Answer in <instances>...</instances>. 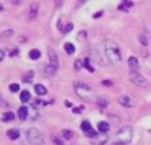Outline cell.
Listing matches in <instances>:
<instances>
[{"mask_svg": "<svg viewBox=\"0 0 151 145\" xmlns=\"http://www.w3.org/2000/svg\"><path fill=\"white\" fill-rule=\"evenodd\" d=\"M13 119H15V114L12 111H7L2 116V122H10V121H13Z\"/></svg>", "mask_w": 151, "mask_h": 145, "instance_id": "cell-15", "label": "cell"}, {"mask_svg": "<svg viewBox=\"0 0 151 145\" xmlns=\"http://www.w3.org/2000/svg\"><path fill=\"white\" fill-rule=\"evenodd\" d=\"M47 54H49V64L59 69V56L54 51V47H47Z\"/></svg>", "mask_w": 151, "mask_h": 145, "instance_id": "cell-6", "label": "cell"}, {"mask_svg": "<svg viewBox=\"0 0 151 145\" xmlns=\"http://www.w3.org/2000/svg\"><path fill=\"white\" fill-rule=\"evenodd\" d=\"M52 142L55 145H63V142H62V138H59L57 135H52Z\"/></svg>", "mask_w": 151, "mask_h": 145, "instance_id": "cell-24", "label": "cell"}, {"mask_svg": "<svg viewBox=\"0 0 151 145\" xmlns=\"http://www.w3.org/2000/svg\"><path fill=\"white\" fill-rule=\"evenodd\" d=\"M130 82L137 86H141V88H146L148 86V82L145 77H141L138 72H130Z\"/></svg>", "mask_w": 151, "mask_h": 145, "instance_id": "cell-5", "label": "cell"}, {"mask_svg": "<svg viewBox=\"0 0 151 145\" xmlns=\"http://www.w3.org/2000/svg\"><path fill=\"white\" fill-rule=\"evenodd\" d=\"M18 117H20L21 121H24V119L28 117V108H24V106H23V108L18 109Z\"/></svg>", "mask_w": 151, "mask_h": 145, "instance_id": "cell-16", "label": "cell"}, {"mask_svg": "<svg viewBox=\"0 0 151 145\" xmlns=\"http://www.w3.org/2000/svg\"><path fill=\"white\" fill-rule=\"evenodd\" d=\"M41 57V52L37 49H33V51H29V59L31 60H37Z\"/></svg>", "mask_w": 151, "mask_h": 145, "instance_id": "cell-17", "label": "cell"}, {"mask_svg": "<svg viewBox=\"0 0 151 145\" xmlns=\"http://www.w3.org/2000/svg\"><path fill=\"white\" fill-rule=\"evenodd\" d=\"M0 38H2V34H0Z\"/></svg>", "mask_w": 151, "mask_h": 145, "instance_id": "cell-35", "label": "cell"}, {"mask_svg": "<svg viewBox=\"0 0 151 145\" xmlns=\"http://www.w3.org/2000/svg\"><path fill=\"white\" fill-rule=\"evenodd\" d=\"M7 135L12 138V140H17V138L20 137V130H18V129H10V130L7 132Z\"/></svg>", "mask_w": 151, "mask_h": 145, "instance_id": "cell-14", "label": "cell"}, {"mask_svg": "<svg viewBox=\"0 0 151 145\" xmlns=\"http://www.w3.org/2000/svg\"><path fill=\"white\" fill-rule=\"evenodd\" d=\"M102 85H104V86H111L112 82H111V80H102Z\"/></svg>", "mask_w": 151, "mask_h": 145, "instance_id": "cell-32", "label": "cell"}, {"mask_svg": "<svg viewBox=\"0 0 151 145\" xmlns=\"http://www.w3.org/2000/svg\"><path fill=\"white\" fill-rule=\"evenodd\" d=\"M62 137L63 138H72L73 137V132L72 130H67V129H65V130H62Z\"/></svg>", "mask_w": 151, "mask_h": 145, "instance_id": "cell-22", "label": "cell"}, {"mask_svg": "<svg viewBox=\"0 0 151 145\" xmlns=\"http://www.w3.org/2000/svg\"><path fill=\"white\" fill-rule=\"evenodd\" d=\"M65 52L67 54H73V52H75V46H73L72 43H67L65 44Z\"/></svg>", "mask_w": 151, "mask_h": 145, "instance_id": "cell-21", "label": "cell"}, {"mask_svg": "<svg viewBox=\"0 0 151 145\" xmlns=\"http://www.w3.org/2000/svg\"><path fill=\"white\" fill-rule=\"evenodd\" d=\"M114 145H127V144H122V142H115Z\"/></svg>", "mask_w": 151, "mask_h": 145, "instance_id": "cell-34", "label": "cell"}, {"mask_svg": "<svg viewBox=\"0 0 151 145\" xmlns=\"http://www.w3.org/2000/svg\"><path fill=\"white\" fill-rule=\"evenodd\" d=\"M132 138H133V129H132L130 125H124V127L119 129L117 142H122V144H130Z\"/></svg>", "mask_w": 151, "mask_h": 145, "instance_id": "cell-4", "label": "cell"}, {"mask_svg": "<svg viewBox=\"0 0 151 145\" xmlns=\"http://www.w3.org/2000/svg\"><path fill=\"white\" fill-rule=\"evenodd\" d=\"M31 78H33V72H28L26 75H24V78H23V80H24L26 83H29V82H31Z\"/></svg>", "mask_w": 151, "mask_h": 145, "instance_id": "cell-25", "label": "cell"}, {"mask_svg": "<svg viewBox=\"0 0 151 145\" xmlns=\"http://www.w3.org/2000/svg\"><path fill=\"white\" fill-rule=\"evenodd\" d=\"M96 104H98L101 109H104V108L109 106V99L104 98V96H96Z\"/></svg>", "mask_w": 151, "mask_h": 145, "instance_id": "cell-9", "label": "cell"}, {"mask_svg": "<svg viewBox=\"0 0 151 145\" xmlns=\"http://www.w3.org/2000/svg\"><path fill=\"white\" fill-rule=\"evenodd\" d=\"M37 10H39V5L33 4V5H31V8H29V13H28V18H29V20H34V18L37 17Z\"/></svg>", "mask_w": 151, "mask_h": 145, "instance_id": "cell-10", "label": "cell"}, {"mask_svg": "<svg viewBox=\"0 0 151 145\" xmlns=\"http://www.w3.org/2000/svg\"><path fill=\"white\" fill-rule=\"evenodd\" d=\"M128 67L132 69V72H138L140 70V64H138L137 57H130L128 59Z\"/></svg>", "mask_w": 151, "mask_h": 145, "instance_id": "cell-8", "label": "cell"}, {"mask_svg": "<svg viewBox=\"0 0 151 145\" xmlns=\"http://www.w3.org/2000/svg\"><path fill=\"white\" fill-rule=\"evenodd\" d=\"M81 67H83V62L81 60H76L75 62V70H81Z\"/></svg>", "mask_w": 151, "mask_h": 145, "instance_id": "cell-27", "label": "cell"}, {"mask_svg": "<svg viewBox=\"0 0 151 145\" xmlns=\"http://www.w3.org/2000/svg\"><path fill=\"white\" fill-rule=\"evenodd\" d=\"M34 91H36V95H39V96H44L47 93V88L44 85H36L34 86Z\"/></svg>", "mask_w": 151, "mask_h": 145, "instance_id": "cell-13", "label": "cell"}, {"mask_svg": "<svg viewBox=\"0 0 151 145\" xmlns=\"http://www.w3.org/2000/svg\"><path fill=\"white\" fill-rule=\"evenodd\" d=\"M0 106H4V108H7V106H8V103L2 98V95H0Z\"/></svg>", "mask_w": 151, "mask_h": 145, "instance_id": "cell-29", "label": "cell"}, {"mask_svg": "<svg viewBox=\"0 0 151 145\" xmlns=\"http://www.w3.org/2000/svg\"><path fill=\"white\" fill-rule=\"evenodd\" d=\"M86 135H88V137H96V135H98V132H96V130H89Z\"/></svg>", "mask_w": 151, "mask_h": 145, "instance_id": "cell-31", "label": "cell"}, {"mask_svg": "<svg viewBox=\"0 0 151 145\" xmlns=\"http://www.w3.org/2000/svg\"><path fill=\"white\" fill-rule=\"evenodd\" d=\"M72 28H73V25L68 23V25L65 26V30H63V33H70V31H72Z\"/></svg>", "mask_w": 151, "mask_h": 145, "instance_id": "cell-28", "label": "cell"}, {"mask_svg": "<svg viewBox=\"0 0 151 145\" xmlns=\"http://www.w3.org/2000/svg\"><path fill=\"white\" fill-rule=\"evenodd\" d=\"M20 99L23 103H28L31 99V95H29V91H21V95H20Z\"/></svg>", "mask_w": 151, "mask_h": 145, "instance_id": "cell-18", "label": "cell"}, {"mask_svg": "<svg viewBox=\"0 0 151 145\" xmlns=\"http://www.w3.org/2000/svg\"><path fill=\"white\" fill-rule=\"evenodd\" d=\"M83 109H85L83 106H78V108H73V112H76V114H80V112H81Z\"/></svg>", "mask_w": 151, "mask_h": 145, "instance_id": "cell-30", "label": "cell"}, {"mask_svg": "<svg viewBox=\"0 0 151 145\" xmlns=\"http://www.w3.org/2000/svg\"><path fill=\"white\" fill-rule=\"evenodd\" d=\"M140 41H141V44H143V46H148V38H145L143 34H140Z\"/></svg>", "mask_w": 151, "mask_h": 145, "instance_id": "cell-26", "label": "cell"}, {"mask_svg": "<svg viewBox=\"0 0 151 145\" xmlns=\"http://www.w3.org/2000/svg\"><path fill=\"white\" fill-rule=\"evenodd\" d=\"M44 73H46V75H49V77L55 75V73H57V67H54V65H50V64H47V65L44 67Z\"/></svg>", "mask_w": 151, "mask_h": 145, "instance_id": "cell-11", "label": "cell"}, {"mask_svg": "<svg viewBox=\"0 0 151 145\" xmlns=\"http://www.w3.org/2000/svg\"><path fill=\"white\" fill-rule=\"evenodd\" d=\"M130 7H133V2H130V0H125V2H122V5L119 8L120 10H127V8H130Z\"/></svg>", "mask_w": 151, "mask_h": 145, "instance_id": "cell-20", "label": "cell"}, {"mask_svg": "<svg viewBox=\"0 0 151 145\" xmlns=\"http://www.w3.org/2000/svg\"><path fill=\"white\" fill-rule=\"evenodd\" d=\"M10 91L18 93V91H20V85H18V83H12V85H10Z\"/></svg>", "mask_w": 151, "mask_h": 145, "instance_id": "cell-23", "label": "cell"}, {"mask_svg": "<svg viewBox=\"0 0 151 145\" xmlns=\"http://www.w3.org/2000/svg\"><path fill=\"white\" fill-rule=\"evenodd\" d=\"M75 91H76V95H78L80 98H85V99H93L94 98V91H93V88L88 86L86 83H83V82H75Z\"/></svg>", "mask_w": 151, "mask_h": 145, "instance_id": "cell-2", "label": "cell"}, {"mask_svg": "<svg viewBox=\"0 0 151 145\" xmlns=\"http://www.w3.org/2000/svg\"><path fill=\"white\" fill-rule=\"evenodd\" d=\"M81 130H85L86 134H88L89 130H93V129H91V124H89V121H83V122H81Z\"/></svg>", "mask_w": 151, "mask_h": 145, "instance_id": "cell-19", "label": "cell"}, {"mask_svg": "<svg viewBox=\"0 0 151 145\" xmlns=\"http://www.w3.org/2000/svg\"><path fill=\"white\" fill-rule=\"evenodd\" d=\"M104 54L107 57V60H111L112 64H119L122 60L120 49H119V46L114 41H106L104 43Z\"/></svg>", "mask_w": 151, "mask_h": 145, "instance_id": "cell-1", "label": "cell"}, {"mask_svg": "<svg viewBox=\"0 0 151 145\" xmlns=\"http://www.w3.org/2000/svg\"><path fill=\"white\" fill-rule=\"evenodd\" d=\"M109 129H111V125H109L107 122H104V121H102V122H99V124H98V130L101 132V134H107V132H109Z\"/></svg>", "mask_w": 151, "mask_h": 145, "instance_id": "cell-12", "label": "cell"}, {"mask_svg": "<svg viewBox=\"0 0 151 145\" xmlns=\"http://www.w3.org/2000/svg\"><path fill=\"white\" fill-rule=\"evenodd\" d=\"M26 138L28 142H29L31 145H42L44 144V135L41 130H37V129L31 127L26 130Z\"/></svg>", "mask_w": 151, "mask_h": 145, "instance_id": "cell-3", "label": "cell"}, {"mask_svg": "<svg viewBox=\"0 0 151 145\" xmlns=\"http://www.w3.org/2000/svg\"><path fill=\"white\" fill-rule=\"evenodd\" d=\"M4 57H5V52L2 49H0V62H2V60H4Z\"/></svg>", "mask_w": 151, "mask_h": 145, "instance_id": "cell-33", "label": "cell"}, {"mask_svg": "<svg viewBox=\"0 0 151 145\" xmlns=\"http://www.w3.org/2000/svg\"><path fill=\"white\" fill-rule=\"evenodd\" d=\"M119 103H120L122 106H125V108H133L135 106V101L130 98V96H127V95L120 96V98H119Z\"/></svg>", "mask_w": 151, "mask_h": 145, "instance_id": "cell-7", "label": "cell"}]
</instances>
